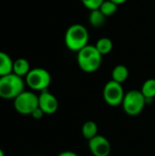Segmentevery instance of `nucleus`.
Listing matches in <instances>:
<instances>
[{
    "label": "nucleus",
    "instance_id": "19",
    "mask_svg": "<svg viewBox=\"0 0 155 156\" xmlns=\"http://www.w3.org/2000/svg\"><path fill=\"white\" fill-rule=\"evenodd\" d=\"M44 115H45V113L43 112V111H42L39 107H37V109H35L34 112L31 113V116H32L34 119H36V120H40Z\"/></svg>",
    "mask_w": 155,
    "mask_h": 156
},
{
    "label": "nucleus",
    "instance_id": "5",
    "mask_svg": "<svg viewBox=\"0 0 155 156\" xmlns=\"http://www.w3.org/2000/svg\"><path fill=\"white\" fill-rule=\"evenodd\" d=\"M26 85L34 90H45L51 82V76L48 70L42 68H35L26 76Z\"/></svg>",
    "mask_w": 155,
    "mask_h": 156
},
{
    "label": "nucleus",
    "instance_id": "14",
    "mask_svg": "<svg viewBox=\"0 0 155 156\" xmlns=\"http://www.w3.org/2000/svg\"><path fill=\"white\" fill-rule=\"evenodd\" d=\"M105 20H106V16L101 13L100 9L90 11V14L89 16V21L92 27H100L105 23Z\"/></svg>",
    "mask_w": 155,
    "mask_h": 156
},
{
    "label": "nucleus",
    "instance_id": "7",
    "mask_svg": "<svg viewBox=\"0 0 155 156\" xmlns=\"http://www.w3.org/2000/svg\"><path fill=\"white\" fill-rule=\"evenodd\" d=\"M124 96L125 93L121 83L111 80L105 84L103 89V99L108 105L116 107L122 104Z\"/></svg>",
    "mask_w": 155,
    "mask_h": 156
},
{
    "label": "nucleus",
    "instance_id": "12",
    "mask_svg": "<svg viewBox=\"0 0 155 156\" xmlns=\"http://www.w3.org/2000/svg\"><path fill=\"white\" fill-rule=\"evenodd\" d=\"M111 76H112V80L122 84L128 79L129 70L126 66L118 65L113 69V70L111 72Z\"/></svg>",
    "mask_w": 155,
    "mask_h": 156
},
{
    "label": "nucleus",
    "instance_id": "17",
    "mask_svg": "<svg viewBox=\"0 0 155 156\" xmlns=\"http://www.w3.org/2000/svg\"><path fill=\"white\" fill-rule=\"evenodd\" d=\"M101 13L107 17L110 16H112L116 13L118 9V5L112 2L111 0H104V2L101 4L100 7L99 8Z\"/></svg>",
    "mask_w": 155,
    "mask_h": 156
},
{
    "label": "nucleus",
    "instance_id": "3",
    "mask_svg": "<svg viewBox=\"0 0 155 156\" xmlns=\"http://www.w3.org/2000/svg\"><path fill=\"white\" fill-rule=\"evenodd\" d=\"M24 81L21 77L13 72L0 77V98L15 100L24 91Z\"/></svg>",
    "mask_w": 155,
    "mask_h": 156
},
{
    "label": "nucleus",
    "instance_id": "4",
    "mask_svg": "<svg viewBox=\"0 0 155 156\" xmlns=\"http://www.w3.org/2000/svg\"><path fill=\"white\" fill-rule=\"evenodd\" d=\"M146 101L147 100L142 91L138 90H132L125 93L122 101V107L128 115L137 116L143 111Z\"/></svg>",
    "mask_w": 155,
    "mask_h": 156
},
{
    "label": "nucleus",
    "instance_id": "6",
    "mask_svg": "<svg viewBox=\"0 0 155 156\" xmlns=\"http://www.w3.org/2000/svg\"><path fill=\"white\" fill-rule=\"evenodd\" d=\"M16 111L23 115H31L38 107V96L32 91H23L14 100Z\"/></svg>",
    "mask_w": 155,
    "mask_h": 156
},
{
    "label": "nucleus",
    "instance_id": "1",
    "mask_svg": "<svg viewBox=\"0 0 155 156\" xmlns=\"http://www.w3.org/2000/svg\"><path fill=\"white\" fill-rule=\"evenodd\" d=\"M102 55L95 46L87 45L78 52V64L81 70L91 73L99 69L101 65Z\"/></svg>",
    "mask_w": 155,
    "mask_h": 156
},
{
    "label": "nucleus",
    "instance_id": "15",
    "mask_svg": "<svg viewBox=\"0 0 155 156\" xmlns=\"http://www.w3.org/2000/svg\"><path fill=\"white\" fill-rule=\"evenodd\" d=\"M95 47L98 49V51L103 56V55L109 54L112 50L113 43H112L111 39L109 37H101L97 41Z\"/></svg>",
    "mask_w": 155,
    "mask_h": 156
},
{
    "label": "nucleus",
    "instance_id": "16",
    "mask_svg": "<svg viewBox=\"0 0 155 156\" xmlns=\"http://www.w3.org/2000/svg\"><path fill=\"white\" fill-rule=\"evenodd\" d=\"M142 93L145 97L146 100L153 99L155 97V80L154 79H149L147 80L143 87H142Z\"/></svg>",
    "mask_w": 155,
    "mask_h": 156
},
{
    "label": "nucleus",
    "instance_id": "2",
    "mask_svg": "<svg viewBox=\"0 0 155 156\" xmlns=\"http://www.w3.org/2000/svg\"><path fill=\"white\" fill-rule=\"evenodd\" d=\"M89 37V31L84 26L80 24H74L66 31L65 44L71 51L79 52L88 45Z\"/></svg>",
    "mask_w": 155,
    "mask_h": 156
},
{
    "label": "nucleus",
    "instance_id": "9",
    "mask_svg": "<svg viewBox=\"0 0 155 156\" xmlns=\"http://www.w3.org/2000/svg\"><path fill=\"white\" fill-rule=\"evenodd\" d=\"M38 107L45 114H54L58 109V101L53 94L45 90L38 96Z\"/></svg>",
    "mask_w": 155,
    "mask_h": 156
},
{
    "label": "nucleus",
    "instance_id": "18",
    "mask_svg": "<svg viewBox=\"0 0 155 156\" xmlns=\"http://www.w3.org/2000/svg\"><path fill=\"white\" fill-rule=\"evenodd\" d=\"M81 2L85 7L92 11V10L99 9L101 4L104 2V0H81Z\"/></svg>",
    "mask_w": 155,
    "mask_h": 156
},
{
    "label": "nucleus",
    "instance_id": "21",
    "mask_svg": "<svg viewBox=\"0 0 155 156\" xmlns=\"http://www.w3.org/2000/svg\"><path fill=\"white\" fill-rule=\"evenodd\" d=\"M112 2H114L115 4H117L118 5H122V4H123V3H125L127 0H111Z\"/></svg>",
    "mask_w": 155,
    "mask_h": 156
},
{
    "label": "nucleus",
    "instance_id": "13",
    "mask_svg": "<svg viewBox=\"0 0 155 156\" xmlns=\"http://www.w3.org/2000/svg\"><path fill=\"white\" fill-rule=\"evenodd\" d=\"M82 134L88 140L94 138L96 135H98V125H97V123L93 121L86 122L82 126Z\"/></svg>",
    "mask_w": 155,
    "mask_h": 156
},
{
    "label": "nucleus",
    "instance_id": "22",
    "mask_svg": "<svg viewBox=\"0 0 155 156\" xmlns=\"http://www.w3.org/2000/svg\"><path fill=\"white\" fill-rule=\"evenodd\" d=\"M0 156H5V154H4V152H3V150L0 148Z\"/></svg>",
    "mask_w": 155,
    "mask_h": 156
},
{
    "label": "nucleus",
    "instance_id": "11",
    "mask_svg": "<svg viewBox=\"0 0 155 156\" xmlns=\"http://www.w3.org/2000/svg\"><path fill=\"white\" fill-rule=\"evenodd\" d=\"M13 62L6 53L0 51V77L13 72Z\"/></svg>",
    "mask_w": 155,
    "mask_h": 156
},
{
    "label": "nucleus",
    "instance_id": "10",
    "mask_svg": "<svg viewBox=\"0 0 155 156\" xmlns=\"http://www.w3.org/2000/svg\"><path fill=\"white\" fill-rule=\"evenodd\" d=\"M30 71V66L28 61L26 58H20L16 59L13 62V73L19 76V77H23V76H26L27 73Z\"/></svg>",
    "mask_w": 155,
    "mask_h": 156
},
{
    "label": "nucleus",
    "instance_id": "20",
    "mask_svg": "<svg viewBox=\"0 0 155 156\" xmlns=\"http://www.w3.org/2000/svg\"><path fill=\"white\" fill-rule=\"evenodd\" d=\"M58 156H79L77 154L73 153V152H63L61 154H59Z\"/></svg>",
    "mask_w": 155,
    "mask_h": 156
},
{
    "label": "nucleus",
    "instance_id": "8",
    "mask_svg": "<svg viewBox=\"0 0 155 156\" xmlns=\"http://www.w3.org/2000/svg\"><path fill=\"white\" fill-rule=\"evenodd\" d=\"M89 148L94 156H109L111 152V145L109 140L99 134L89 140Z\"/></svg>",
    "mask_w": 155,
    "mask_h": 156
}]
</instances>
